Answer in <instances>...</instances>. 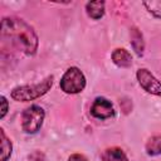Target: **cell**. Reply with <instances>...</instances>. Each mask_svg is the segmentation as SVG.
I'll list each match as a JSON object with an SVG mask.
<instances>
[{"label":"cell","instance_id":"cell-1","mask_svg":"<svg viewBox=\"0 0 161 161\" xmlns=\"http://www.w3.org/2000/svg\"><path fill=\"white\" fill-rule=\"evenodd\" d=\"M0 36L9 42L26 55H34L38 49V35L25 20L15 16L4 18L1 21Z\"/></svg>","mask_w":161,"mask_h":161},{"label":"cell","instance_id":"cell-2","mask_svg":"<svg viewBox=\"0 0 161 161\" xmlns=\"http://www.w3.org/2000/svg\"><path fill=\"white\" fill-rule=\"evenodd\" d=\"M53 75H48L47 78H44L42 82L36 83V84H25V86H18L15 87L11 93L10 97L14 101L18 102H29V101H34L42 96H44L53 86Z\"/></svg>","mask_w":161,"mask_h":161},{"label":"cell","instance_id":"cell-3","mask_svg":"<svg viewBox=\"0 0 161 161\" xmlns=\"http://www.w3.org/2000/svg\"><path fill=\"white\" fill-rule=\"evenodd\" d=\"M60 89L68 94H77L86 88V77L77 67H70L65 70L60 79Z\"/></svg>","mask_w":161,"mask_h":161},{"label":"cell","instance_id":"cell-4","mask_svg":"<svg viewBox=\"0 0 161 161\" xmlns=\"http://www.w3.org/2000/svg\"><path fill=\"white\" fill-rule=\"evenodd\" d=\"M44 118H45V112L40 106L33 104V106L25 108L21 114L23 131L25 133H30V135L36 133L42 128Z\"/></svg>","mask_w":161,"mask_h":161},{"label":"cell","instance_id":"cell-5","mask_svg":"<svg viewBox=\"0 0 161 161\" xmlns=\"http://www.w3.org/2000/svg\"><path fill=\"white\" fill-rule=\"evenodd\" d=\"M140 86L150 94L161 97V82L146 68H140L136 73Z\"/></svg>","mask_w":161,"mask_h":161},{"label":"cell","instance_id":"cell-6","mask_svg":"<svg viewBox=\"0 0 161 161\" xmlns=\"http://www.w3.org/2000/svg\"><path fill=\"white\" fill-rule=\"evenodd\" d=\"M91 113L94 118L98 119H107L114 116V108L111 101H108L104 97H97L92 106H91Z\"/></svg>","mask_w":161,"mask_h":161},{"label":"cell","instance_id":"cell-7","mask_svg":"<svg viewBox=\"0 0 161 161\" xmlns=\"http://www.w3.org/2000/svg\"><path fill=\"white\" fill-rule=\"evenodd\" d=\"M112 60L116 65L121 67V68H127L132 64V55L128 50H126L125 48H117L112 52Z\"/></svg>","mask_w":161,"mask_h":161},{"label":"cell","instance_id":"cell-8","mask_svg":"<svg viewBox=\"0 0 161 161\" xmlns=\"http://www.w3.org/2000/svg\"><path fill=\"white\" fill-rule=\"evenodd\" d=\"M102 161H128L127 155L119 147H108L101 155Z\"/></svg>","mask_w":161,"mask_h":161},{"label":"cell","instance_id":"cell-9","mask_svg":"<svg viewBox=\"0 0 161 161\" xmlns=\"http://www.w3.org/2000/svg\"><path fill=\"white\" fill-rule=\"evenodd\" d=\"M130 36H131V45H132L133 50L136 52V54L138 57H141L145 50V42H143L142 33L137 28H132L130 31Z\"/></svg>","mask_w":161,"mask_h":161},{"label":"cell","instance_id":"cell-10","mask_svg":"<svg viewBox=\"0 0 161 161\" xmlns=\"http://www.w3.org/2000/svg\"><path fill=\"white\" fill-rule=\"evenodd\" d=\"M104 1H89L86 4L87 15L94 20L101 19L104 15Z\"/></svg>","mask_w":161,"mask_h":161},{"label":"cell","instance_id":"cell-11","mask_svg":"<svg viewBox=\"0 0 161 161\" xmlns=\"http://www.w3.org/2000/svg\"><path fill=\"white\" fill-rule=\"evenodd\" d=\"M0 137H1V156H0V160L1 161H8L11 156V153H13V145H11V141L5 135L4 128H0Z\"/></svg>","mask_w":161,"mask_h":161},{"label":"cell","instance_id":"cell-12","mask_svg":"<svg viewBox=\"0 0 161 161\" xmlns=\"http://www.w3.org/2000/svg\"><path fill=\"white\" fill-rule=\"evenodd\" d=\"M146 152L148 156L161 155V135H155L146 142Z\"/></svg>","mask_w":161,"mask_h":161},{"label":"cell","instance_id":"cell-13","mask_svg":"<svg viewBox=\"0 0 161 161\" xmlns=\"http://www.w3.org/2000/svg\"><path fill=\"white\" fill-rule=\"evenodd\" d=\"M142 5L146 8V10L153 15L155 18H158L161 19V0H157V1H143Z\"/></svg>","mask_w":161,"mask_h":161},{"label":"cell","instance_id":"cell-14","mask_svg":"<svg viewBox=\"0 0 161 161\" xmlns=\"http://www.w3.org/2000/svg\"><path fill=\"white\" fill-rule=\"evenodd\" d=\"M0 99H1V114H0V117L4 118L6 112H8V101H6V98L4 96H1Z\"/></svg>","mask_w":161,"mask_h":161},{"label":"cell","instance_id":"cell-15","mask_svg":"<svg viewBox=\"0 0 161 161\" xmlns=\"http://www.w3.org/2000/svg\"><path fill=\"white\" fill-rule=\"evenodd\" d=\"M68 161H88V160H87V157H86L84 155H82V153H73V155L69 156Z\"/></svg>","mask_w":161,"mask_h":161},{"label":"cell","instance_id":"cell-16","mask_svg":"<svg viewBox=\"0 0 161 161\" xmlns=\"http://www.w3.org/2000/svg\"><path fill=\"white\" fill-rule=\"evenodd\" d=\"M34 155H35V157L36 158H34L31 155L29 156V161H44V155L40 152V151H35V152H33Z\"/></svg>","mask_w":161,"mask_h":161}]
</instances>
